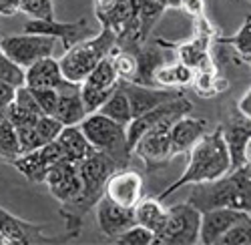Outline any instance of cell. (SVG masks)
Returning a JSON list of instances; mask_svg holds the SVG:
<instances>
[{"mask_svg": "<svg viewBox=\"0 0 251 245\" xmlns=\"http://www.w3.org/2000/svg\"><path fill=\"white\" fill-rule=\"evenodd\" d=\"M0 50H2L10 60L18 67L28 69L36 60L52 56L54 52V38L52 36H43V34H10L0 38Z\"/></svg>", "mask_w": 251, "mask_h": 245, "instance_id": "cell-9", "label": "cell"}, {"mask_svg": "<svg viewBox=\"0 0 251 245\" xmlns=\"http://www.w3.org/2000/svg\"><path fill=\"white\" fill-rule=\"evenodd\" d=\"M20 12L34 20H52L54 4L52 0H20Z\"/></svg>", "mask_w": 251, "mask_h": 245, "instance_id": "cell-34", "label": "cell"}, {"mask_svg": "<svg viewBox=\"0 0 251 245\" xmlns=\"http://www.w3.org/2000/svg\"><path fill=\"white\" fill-rule=\"evenodd\" d=\"M165 8H181V2L183 0H161Z\"/></svg>", "mask_w": 251, "mask_h": 245, "instance_id": "cell-43", "label": "cell"}, {"mask_svg": "<svg viewBox=\"0 0 251 245\" xmlns=\"http://www.w3.org/2000/svg\"><path fill=\"white\" fill-rule=\"evenodd\" d=\"M165 227L155 235V243L161 245H195L199 243V223L201 213L189 205V203H177V205L167 207Z\"/></svg>", "mask_w": 251, "mask_h": 245, "instance_id": "cell-7", "label": "cell"}, {"mask_svg": "<svg viewBox=\"0 0 251 245\" xmlns=\"http://www.w3.org/2000/svg\"><path fill=\"white\" fill-rule=\"evenodd\" d=\"M56 111L54 119H58L62 125H78L87 117L85 103L80 97V85L76 83H65L60 89H56Z\"/></svg>", "mask_w": 251, "mask_h": 245, "instance_id": "cell-20", "label": "cell"}, {"mask_svg": "<svg viewBox=\"0 0 251 245\" xmlns=\"http://www.w3.org/2000/svg\"><path fill=\"white\" fill-rule=\"evenodd\" d=\"M115 91V87L111 89H100V87H91L87 83H80V97H82V103H85V111L87 115L97 113V109L107 100V97Z\"/></svg>", "mask_w": 251, "mask_h": 245, "instance_id": "cell-33", "label": "cell"}, {"mask_svg": "<svg viewBox=\"0 0 251 245\" xmlns=\"http://www.w3.org/2000/svg\"><path fill=\"white\" fill-rule=\"evenodd\" d=\"M0 80L16 89L25 85V69L18 67L14 60H10L2 50H0Z\"/></svg>", "mask_w": 251, "mask_h": 245, "instance_id": "cell-35", "label": "cell"}, {"mask_svg": "<svg viewBox=\"0 0 251 245\" xmlns=\"http://www.w3.org/2000/svg\"><path fill=\"white\" fill-rule=\"evenodd\" d=\"M207 133V121L205 119H195L185 115L179 121L173 122L169 129V141H171V155L173 159L179 155H187L191 147Z\"/></svg>", "mask_w": 251, "mask_h": 245, "instance_id": "cell-19", "label": "cell"}, {"mask_svg": "<svg viewBox=\"0 0 251 245\" xmlns=\"http://www.w3.org/2000/svg\"><path fill=\"white\" fill-rule=\"evenodd\" d=\"M65 83L69 80L62 76L58 60L52 56H45L25 69V85L30 89H60Z\"/></svg>", "mask_w": 251, "mask_h": 245, "instance_id": "cell-21", "label": "cell"}, {"mask_svg": "<svg viewBox=\"0 0 251 245\" xmlns=\"http://www.w3.org/2000/svg\"><path fill=\"white\" fill-rule=\"evenodd\" d=\"M143 195H145L143 175L129 167H121L113 171L107 183H104V197L121 207L133 209Z\"/></svg>", "mask_w": 251, "mask_h": 245, "instance_id": "cell-12", "label": "cell"}, {"mask_svg": "<svg viewBox=\"0 0 251 245\" xmlns=\"http://www.w3.org/2000/svg\"><path fill=\"white\" fill-rule=\"evenodd\" d=\"M223 141L231 159V169L249 163V143H251V125L249 119L241 117L239 113L229 119L227 125H221Z\"/></svg>", "mask_w": 251, "mask_h": 245, "instance_id": "cell-16", "label": "cell"}, {"mask_svg": "<svg viewBox=\"0 0 251 245\" xmlns=\"http://www.w3.org/2000/svg\"><path fill=\"white\" fill-rule=\"evenodd\" d=\"M189 87H193L195 95L209 98V97H215V95L227 91L229 89V80L225 76H221L217 71H211V73H207V71H195L193 80H191Z\"/></svg>", "mask_w": 251, "mask_h": 245, "instance_id": "cell-27", "label": "cell"}, {"mask_svg": "<svg viewBox=\"0 0 251 245\" xmlns=\"http://www.w3.org/2000/svg\"><path fill=\"white\" fill-rule=\"evenodd\" d=\"M0 245H2V237H0Z\"/></svg>", "mask_w": 251, "mask_h": 245, "instance_id": "cell-44", "label": "cell"}, {"mask_svg": "<svg viewBox=\"0 0 251 245\" xmlns=\"http://www.w3.org/2000/svg\"><path fill=\"white\" fill-rule=\"evenodd\" d=\"M97 113L104 115V117H109L111 121L119 122V125L123 127H127L129 122L133 121V113H131V103H129V98L127 95H125V91L119 87V80H117V87L115 91L107 97V100L97 109Z\"/></svg>", "mask_w": 251, "mask_h": 245, "instance_id": "cell-25", "label": "cell"}, {"mask_svg": "<svg viewBox=\"0 0 251 245\" xmlns=\"http://www.w3.org/2000/svg\"><path fill=\"white\" fill-rule=\"evenodd\" d=\"M187 203L199 213L209 209H241L251 211V167L249 163L227 171L219 179L193 183Z\"/></svg>", "mask_w": 251, "mask_h": 245, "instance_id": "cell-2", "label": "cell"}, {"mask_svg": "<svg viewBox=\"0 0 251 245\" xmlns=\"http://www.w3.org/2000/svg\"><path fill=\"white\" fill-rule=\"evenodd\" d=\"M45 183H47L50 195L58 203L71 201L73 197L78 195V191L82 187V179H80V173H78V163L69 161V159H60L47 173Z\"/></svg>", "mask_w": 251, "mask_h": 245, "instance_id": "cell-14", "label": "cell"}, {"mask_svg": "<svg viewBox=\"0 0 251 245\" xmlns=\"http://www.w3.org/2000/svg\"><path fill=\"white\" fill-rule=\"evenodd\" d=\"M251 243V217L233 223L217 241V245H249Z\"/></svg>", "mask_w": 251, "mask_h": 245, "instance_id": "cell-32", "label": "cell"}, {"mask_svg": "<svg viewBox=\"0 0 251 245\" xmlns=\"http://www.w3.org/2000/svg\"><path fill=\"white\" fill-rule=\"evenodd\" d=\"M113 241L123 243V245H153L155 243V233L145 229L143 225H135L129 227L127 231H123L119 237H115Z\"/></svg>", "mask_w": 251, "mask_h": 245, "instance_id": "cell-36", "label": "cell"}, {"mask_svg": "<svg viewBox=\"0 0 251 245\" xmlns=\"http://www.w3.org/2000/svg\"><path fill=\"white\" fill-rule=\"evenodd\" d=\"M0 237H2V245H49L65 241L45 235L43 223L25 221L6 211L2 205H0Z\"/></svg>", "mask_w": 251, "mask_h": 245, "instance_id": "cell-10", "label": "cell"}, {"mask_svg": "<svg viewBox=\"0 0 251 245\" xmlns=\"http://www.w3.org/2000/svg\"><path fill=\"white\" fill-rule=\"evenodd\" d=\"M78 125L95 151L109 155L119 167H129L133 153L127 143V127L119 125L100 113L87 115Z\"/></svg>", "mask_w": 251, "mask_h": 245, "instance_id": "cell-5", "label": "cell"}, {"mask_svg": "<svg viewBox=\"0 0 251 245\" xmlns=\"http://www.w3.org/2000/svg\"><path fill=\"white\" fill-rule=\"evenodd\" d=\"M100 30V24L99 20L93 23L91 18L82 16L75 23H56V20H34L30 18L28 23L25 24V32H30V34H43V36H52L54 40L58 38L65 50H69L71 47H75L80 40H87L95 34H99Z\"/></svg>", "mask_w": 251, "mask_h": 245, "instance_id": "cell-8", "label": "cell"}, {"mask_svg": "<svg viewBox=\"0 0 251 245\" xmlns=\"http://www.w3.org/2000/svg\"><path fill=\"white\" fill-rule=\"evenodd\" d=\"M109 56H111V63L117 71L119 80H131V83H135V78H137V58H135V54L115 47Z\"/></svg>", "mask_w": 251, "mask_h": 245, "instance_id": "cell-31", "label": "cell"}, {"mask_svg": "<svg viewBox=\"0 0 251 245\" xmlns=\"http://www.w3.org/2000/svg\"><path fill=\"white\" fill-rule=\"evenodd\" d=\"M235 109H237V113H239L241 117L251 119V89H249V87L241 93V97H239V100H237Z\"/></svg>", "mask_w": 251, "mask_h": 245, "instance_id": "cell-41", "label": "cell"}, {"mask_svg": "<svg viewBox=\"0 0 251 245\" xmlns=\"http://www.w3.org/2000/svg\"><path fill=\"white\" fill-rule=\"evenodd\" d=\"M14 91H16V87H12V85L2 83V80H0V117H4L6 111H8V107L12 105Z\"/></svg>", "mask_w": 251, "mask_h": 245, "instance_id": "cell-39", "label": "cell"}, {"mask_svg": "<svg viewBox=\"0 0 251 245\" xmlns=\"http://www.w3.org/2000/svg\"><path fill=\"white\" fill-rule=\"evenodd\" d=\"M181 10L187 16H191L195 20V18H199V16L205 14V0H183V2H181Z\"/></svg>", "mask_w": 251, "mask_h": 245, "instance_id": "cell-40", "label": "cell"}, {"mask_svg": "<svg viewBox=\"0 0 251 245\" xmlns=\"http://www.w3.org/2000/svg\"><path fill=\"white\" fill-rule=\"evenodd\" d=\"M93 209H95V217H97L100 233L104 237H109V239L119 237L123 231H127L129 227L135 225L133 209L121 207V205H117V203H113L111 199H107L104 195L99 199V203Z\"/></svg>", "mask_w": 251, "mask_h": 245, "instance_id": "cell-17", "label": "cell"}, {"mask_svg": "<svg viewBox=\"0 0 251 245\" xmlns=\"http://www.w3.org/2000/svg\"><path fill=\"white\" fill-rule=\"evenodd\" d=\"M195 71L191 67H187L179 60H169V63L161 65L155 73H153V87L159 89H183L189 87L193 80Z\"/></svg>", "mask_w": 251, "mask_h": 245, "instance_id": "cell-24", "label": "cell"}, {"mask_svg": "<svg viewBox=\"0 0 251 245\" xmlns=\"http://www.w3.org/2000/svg\"><path fill=\"white\" fill-rule=\"evenodd\" d=\"M20 12V0H0V14L14 16Z\"/></svg>", "mask_w": 251, "mask_h": 245, "instance_id": "cell-42", "label": "cell"}, {"mask_svg": "<svg viewBox=\"0 0 251 245\" xmlns=\"http://www.w3.org/2000/svg\"><path fill=\"white\" fill-rule=\"evenodd\" d=\"M119 87L125 91L129 103H131V113L133 119L147 113L149 109L165 103L169 98H175L179 95H183L181 89H159V87H147V85H139V83H131V80H119Z\"/></svg>", "mask_w": 251, "mask_h": 245, "instance_id": "cell-15", "label": "cell"}, {"mask_svg": "<svg viewBox=\"0 0 251 245\" xmlns=\"http://www.w3.org/2000/svg\"><path fill=\"white\" fill-rule=\"evenodd\" d=\"M249 211L241 209H229V207H219V209H209L201 213V223H199V243L203 245H217L219 237L233 225V223L247 219Z\"/></svg>", "mask_w": 251, "mask_h": 245, "instance_id": "cell-18", "label": "cell"}, {"mask_svg": "<svg viewBox=\"0 0 251 245\" xmlns=\"http://www.w3.org/2000/svg\"><path fill=\"white\" fill-rule=\"evenodd\" d=\"M131 153L143 161L145 171L149 173L167 167V163L173 159L169 129H149L147 133H143L133 145Z\"/></svg>", "mask_w": 251, "mask_h": 245, "instance_id": "cell-11", "label": "cell"}, {"mask_svg": "<svg viewBox=\"0 0 251 245\" xmlns=\"http://www.w3.org/2000/svg\"><path fill=\"white\" fill-rule=\"evenodd\" d=\"M187 155H189V163H187L185 173L175 183H171L157 199L163 201L185 185L213 181L225 175L227 171H231V159H229V151L223 141L221 125L211 133H205Z\"/></svg>", "mask_w": 251, "mask_h": 245, "instance_id": "cell-3", "label": "cell"}, {"mask_svg": "<svg viewBox=\"0 0 251 245\" xmlns=\"http://www.w3.org/2000/svg\"><path fill=\"white\" fill-rule=\"evenodd\" d=\"M117 71L111 63V56H102L99 63L93 67V71L87 74V78L82 83H87L91 87H100V89H111L117 87Z\"/></svg>", "mask_w": 251, "mask_h": 245, "instance_id": "cell-30", "label": "cell"}, {"mask_svg": "<svg viewBox=\"0 0 251 245\" xmlns=\"http://www.w3.org/2000/svg\"><path fill=\"white\" fill-rule=\"evenodd\" d=\"M121 169L117 163L100 151H91L85 159L78 161V173L82 179V187L76 197L67 203H60L58 213L65 221V229L71 239L78 237L82 231V221L89 211L99 203L104 195V183L113 171Z\"/></svg>", "mask_w": 251, "mask_h": 245, "instance_id": "cell-1", "label": "cell"}, {"mask_svg": "<svg viewBox=\"0 0 251 245\" xmlns=\"http://www.w3.org/2000/svg\"><path fill=\"white\" fill-rule=\"evenodd\" d=\"M217 40L225 47H231L235 56H239L249 67V54H251V18H249V14L245 16L243 24L239 26V30L231 38H217Z\"/></svg>", "mask_w": 251, "mask_h": 245, "instance_id": "cell-29", "label": "cell"}, {"mask_svg": "<svg viewBox=\"0 0 251 245\" xmlns=\"http://www.w3.org/2000/svg\"><path fill=\"white\" fill-rule=\"evenodd\" d=\"M23 155V149H20L18 143V135L14 125L8 121V117H0V161L2 163H12Z\"/></svg>", "mask_w": 251, "mask_h": 245, "instance_id": "cell-28", "label": "cell"}, {"mask_svg": "<svg viewBox=\"0 0 251 245\" xmlns=\"http://www.w3.org/2000/svg\"><path fill=\"white\" fill-rule=\"evenodd\" d=\"M60 159H65V157H62L56 141H50V143H47V145L38 147V149L23 153L12 165L16 167V171L20 175L26 177L28 183H45L47 173Z\"/></svg>", "mask_w": 251, "mask_h": 245, "instance_id": "cell-13", "label": "cell"}, {"mask_svg": "<svg viewBox=\"0 0 251 245\" xmlns=\"http://www.w3.org/2000/svg\"><path fill=\"white\" fill-rule=\"evenodd\" d=\"M191 111H193V103L185 95H179L175 98H169V100H165V103L149 109L147 113L135 117L127 125L129 149H133L137 139L143 133H147L149 129H171L175 121H179L185 115H189Z\"/></svg>", "mask_w": 251, "mask_h": 245, "instance_id": "cell-6", "label": "cell"}, {"mask_svg": "<svg viewBox=\"0 0 251 245\" xmlns=\"http://www.w3.org/2000/svg\"><path fill=\"white\" fill-rule=\"evenodd\" d=\"M32 95L38 103V109L43 115H49V117H54V111H56V98H58V93L56 89H32Z\"/></svg>", "mask_w": 251, "mask_h": 245, "instance_id": "cell-38", "label": "cell"}, {"mask_svg": "<svg viewBox=\"0 0 251 245\" xmlns=\"http://www.w3.org/2000/svg\"><path fill=\"white\" fill-rule=\"evenodd\" d=\"M54 141H56L62 157L69 159V161H75V163L85 159L91 151H95L93 145L89 143V139L85 137V133H82L80 125H65Z\"/></svg>", "mask_w": 251, "mask_h": 245, "instance_id": "cell-22", "label": "cell"}, {"mask_svg": "<svg viewBox=\"0 0 251 245\" xmlns=\"http://www.w3.org/2000/svg\"><path fill=\"white\" fill-rule=\"evenodd\" d=\"M62 127H65V125H62L58 119L49 117V115H40V117L36 119V133H38L40 141H43V145H47V143L54 141V139L58 137V133H60Z\"/></svg>", "mask_w": 251, "mask_h": 245, "instance_id": "cell-37", "label": "cell"}, {"mask_svg": "<svg viewBox=\"0 0 251 245\" xmlns=\"http://www.w3.org/2000/svg\"><path fill=\"white\" fill-rule=\"evenodd\" d=\"M165 10L161 0H137V26L143 40L151 38V30Z\"/></svg>", "mask_w": 251, "mask_h": 245, "instance_id": "cell-26", "label": "cell"}, {"mask_svg": "<svg viewBox=\"0 0 251 245\" xmlns=\"http://www.w3.org/2000/svg\"><path fill=\"white\" fill-rule=\"evenodd\" d=\"M115 49V32L107 26H100L99 34L80 40L75 47H71L62 58H58L60 73L69 83L80 85L87 78V74L93 71V67L102 56H109Z\"/></svg>", "mask_w": 251, "mask_h": 245, "instance_id": "cell-4", "label": "cell"}, {"mask_svg": "<svg viewBox=\"0 0 251 245\" xmlns=\"http://www.w3.org/2000/svg\"><path fill=\"white\" fill-rule=\"evenodd\" d=\"M133 215H135V223L137 225H143L145 229L153 231L155 235L165 227L167 217H169V211L161 203V199L157 197H141L139 203L133 207Z\"/></svg>", "mask_w": 251, "mask_h": 245, "instance_id": "cell-23", "label": "cell"}]
</instances>
